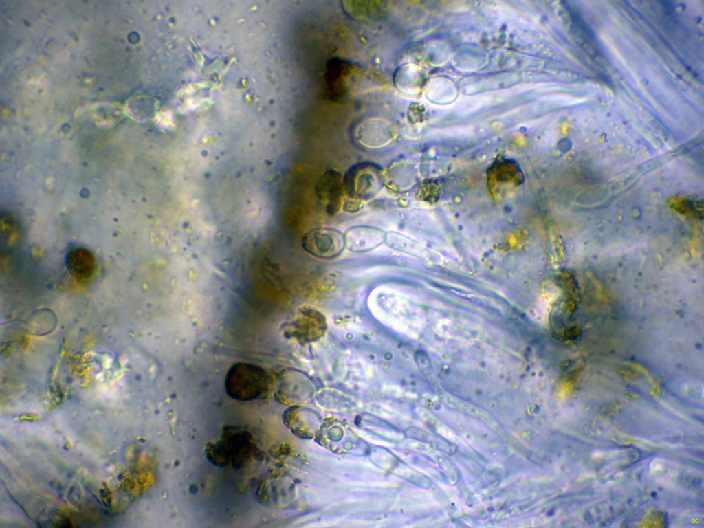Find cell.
Here are the masks:
<instances>
[{
  "label": "cell",
  "mask_w": 704,
  "mask_h": 528,
  "mask_svg": "<svg viewBox=\"0 0 704 528\" xmlns=\"http://www.w3.org/2000/svg\"><path fill=\"white\" fill-rule=\"evenodd\" d=\"M225 388L228 395L235 400L252 401L265 395L267 390V376L257 365L237 362L227 372Z\"/></svg>",
  "instance_id": "cell-1"
},
{
  "label": "cell",
  "mask_w": 704,
  "mask_h": 528,
  "mask_svg": "<svg viewBox=\"0 0 704 528\" xmlns=\"http://www.w3.org/2000/svg\"><path fill=\"white\" fill-rule=\"evenodd\" d=\"M396 129L388 120L371 117L361 121L355 127L354 137L362 146L368 148H383L396 138Z\"/></svg>",
  "instance_id": "cell-2"
},
{
  "label": "cell",
  "mask_w": 704,
  "mask_h": 528,
  "mask_svg": "<svg viewBox=\"0 0 704 528\" xmlns=\"http://www.w3.org/2000/svg\"><path fill=\"white\" fill-rule=\"evenodd\" d=\"M308 249L319 254H335L343 244L342 234L331 229L322 228L313 230L305 236Z\"/></svg>",
  "instance_id": "cell-3"
},
{
  "label": "cell",
  "mask_w": 704,
  "mask_h": 528,
  "mask_svg": "<svg viewBox=\"0 0 704 528\" xmlns=\"http://www.w3.org/2000/svg\"><path fill=\"white\" fill-rule=\"evenodd\" d=\"M67 261L69 270L76 278L86 280L94 274L95 258L88 250L80 248L72 250Z\"/></svg>",
  "instance_id": "cell-4"
},
{
  "label": "cell",
  "mask_w": 704,
  "mask_h": 528,
  "mask_svg": "<svg viewBox=\"0 0 704 528\" xmlns=\"http://www.w3.org/2000/svg\"><path fill=\"white\" fill-rule=\"evenodd\" d=\"M384 236V233L377 229L359 227L347 232L346 241L351 248L366 249L377 245Z\"/></svg>",
  "instance_id": "cell-5"
}]
</instances>
